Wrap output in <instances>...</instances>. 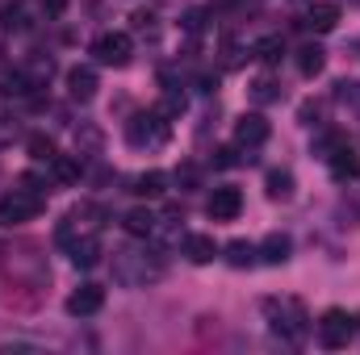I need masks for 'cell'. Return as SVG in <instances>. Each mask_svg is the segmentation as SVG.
Listing matches in <instances>:
<instances>
[{
    "label": "cell",
    "instance_id": "obj_7",
    "mask_svg": "<svg viewBox=\"0 0 360 355\" xmlns=\"http://www.w3.org/2000/svg\"><path fill=\"white\" fill-rule=\"evenodd\" d=\"M130 51H134L130 34H101V38L92 42V55H96L101 63H109V67H126V63H130Z\"/></svg>",
    "mask_w": 360,
    "mask_h": 355
},
{
    "label": "cell",
    "instance_id": "obj_16",
    "mask_svg": "<svg viewBox=\"0 0 360 355\" xmlns=\"http://www.w3.org/2000/svg\"><path fill=\"white\" fill-rule=\"evenodd\" d=\"M289 251H293L289 234H281V230H276V234H269V239H264V247H260V260H264V264H272V267H281L285 260H289Z\"/></svg>",
    "mask_w": 360,
    "mask_h": 355
},
{
    "label": "cell",
    "instance_id": "obj_3",
    "mask_svg": "<svg viewBox=\"0 0 360 355\" xmlns=\"http://www.w3.org/2000/svg\"><path fill=\"white\" fill-rule=\"evenodd\" d=\"M42 209H46L42 192H25V188H13L8 196H0V226H21V222H34Z\"/></svg>",
    "mask_w": 360,
    "mask_h": 355
},
{
    "label": "cell",
    "instance_id": "obj_25",
    "mask_svg": "<svg viewBox=\"0 0 360 355\" xmlns=\"http://www.w3.org/2000/svg\"><path fill=\"white\" fill-rule=\"evenodd\" d=\"M55 155H59V151H55V142H51L46 134H34V138H30V159H38V163H55Z\"/></svg>",
    "mask_w": 360,
    "mask_h": 355
},
{
    "label": "cell",
    "instance_id": "obj_21",
    "mask_svg": "<svg viewBox=\"0 0 360 355\" xmlns=\"http://www.w3.org/2000/svg\"><path fill=\"white\" fill-rule=\"evenodd\" d=\"M252 55H256L260 63H281V55H285V42H281V34H269V38H260V42L252 46Z\"/></svg>",
    "mask_w": 360,
    "mask_h": 355
},
{
    "label": "cell",
    "instance_id": "obj_13",
    "mask_svg": "<svg viewBox=\"0 0 360 355\" xmlns=\"http://www.w3.org/2000/svg\"><path fill=\"white\" fill-rule=\"evenodd\" d=\"M184 255H188L193 264H210V260L218 255V243H214L210 234H184Z\"/></svg>",
    "mask_w": 360,
    "mask_h": 355
},
{
    "label": "cell",
    "instance_id": "obj_2",
    "mask_svg": "<svg viewBox=\"0 0 360 355\" xmlns=\"http://www.w3.org/2000/svg\"><path fill=\"white\" fill-rule=\"evenodd\" d=\"M264 318H269L272 335H281L285 343H302L306 330H310L306 305L293 301V297H269V301H264Z\"/></svg>",
    "mask_w": 360,
    "mask_h": 355
},
{
    "label": "cell",
    "instance_id": "obj_22",
    "mask_svg": "<svg viewBox=\"0 0 360 355\" xmlns=\"http://www.w3.org/2000/svg\"><path fill=\"white\" fill-rule=\"evenodd\" d=\"M130 184H134L130 192H139V196H164V184L168 180H164V172H143V176H134Z\"/></svg>",
    "mask_w": 360,
    "mask_h": 355
},
{
    "label": "cell",
    "instance_id": "obj_4",
    "mask_svg": "<svg viewBox=\"0 0 360 355\" xmlns=\"http://www.w3.org/2000/svg\"><path fill=\"white\" fill-rule=\"evenodd\" d=\"M352 335H356V318H352L348 309H327V314L319 318V347L340 351V347L352 343Z\"/></svg>",
    "mask_w": 360,
    "mask_h": 355
},
{
    "label": "cell",
    "instance_id": "obj_5",
    "mask_svg": "<svg viewBox=\"0 0 360 355\" xmlns=\"http://www.w3.org/2000/svg\"><path fill=\"white\" fill-rule=\"evenodd\" d=\"M126 142L130 147H164L168 142V121L160 117V113H139V117H130L126 121Z\"/></svg>",
    "mask_w": 360,
    "mask_h": 355
},
{
    "label": "cell",
    "instance_id": "obj_26",
    "mask_svg": "<svg viewBox=\"0 0 360 355\" xmlns=\"http://www.w3.org/2000/svg\"><path fill=\"white\" fill-rule=\"evenodd\" d=\"M252 100H256V105H272V100H281L276 80H272V76H260V80L252 84Z\"/></svg>",
    "mask_w": 360,
    "mask_h": 355
},
{
    "label": "cell",
    "instance_id": "obj_33",
    "mask_svg": "<svg viewBox=\"0 0 360 355\" xmlns=\"http://www.w3.org/2000/svg\"><path fill=\"white\" fill-rule=\"evenodd\" d=\"M210 4H214V8H231L235 0H210Z\"/></svg>",
    "mask_w": 360,
    "mask_h": 355
},
{
    "label": "cell",
    "instance_id": "obj_17",
    "mask_svg": "<svg viewBox=\"0 0 360 355\" xmlns=\"http://www.w3.org/2000/svg\"><path fill=\"white\" fill-rule=\"evenodd\" d=\"M155 213L151 209H130L126 217H122V226H126V234H134V239H151V230H155Z\"/></svg>",
    "mask_w": 360,
    "mask_h": 355
},
{
    "label": "cell",
    "instance_id": "obj_1",
    "mask_svg": "<svg viewBox=\"0 0 360 355\" xmlns=\"http://www.w3.org/2000/svg\"><path fill=\"white\" fill-rule=\"evenodd\" d=\"M109 267H113V284H122V288H147L164 276V264L143 247H117Z\"/></svg>",
    "mask_w": 360,
    "mask_h": 355
},
{
    "label": "cell",
    "instance_id": "obj_11",
    "mask_svg": "<svg viewBox=\"0 0 360 355\" xmlns=\"http://www.w3.org/2000/svg\"><path fill=\"white\" fill-rule=\"evenodd\" d=\"M96 72L92 67H72L68 72V92H72V100H80V105H89L92 96H96Z\"/></svg>",
    "mask_w": 360,
    "mask_h": 355
},
{
    "label": "cell",
    "instance_id": "obj_29",
    "mask_svg": "<svg viewBox=\"0 0 360 355\" xmlns=\"http://www.w3.org/2000/svg\"><path fill=\"white\" fill-rule=\"evenodd\" d=\"M214 163H218V168H235V163H239V151H235V147H218V151H214Z\"/></svg>",
    "mask_w": 360,
    "mask_h": 355
},
{
    "label": "cell",
    "instance_id": "obj_9",
    "mask_svg": "<svg viewBox=\"0 0 360 355\" xmlns=\"http://www.w3.org/2000/svg\"><path fill=\"white\" fill-rule=\"evenodd\" d=\"M269 134H272V126L260 113H243V117L235 121V142H239V147H264Z\"/></svg>",
    "mask_w": 360,
    "mask_h": 355
},
{
    "label": "cell",
    "instance_id": "obj_27",
    "mask_svg": "<svg viewBox=\"0 0 360 355\" xmlns=\"http://www.w3.org/2000/svg\"><path fill=\"white\" fill-rule=\"evenodd\" d=\"M55 176L72 184V180H80V163H76V159H63V155H55Z\"/></svg>",
    "mask_w": 360,
    "mask_h": 355
},
{
    "label": "cell",
    "instance_id": "obj_6",
    "mask_svg": "<svg viewBox=\"0 0 360 355\" xmlns=\"http://www.w3.org/2000/svg\"><path fill=\"white\" fill-rule=\"evenodd\" d=\"M96 217H101V209H96V205H76V209L59 222V243H63V247H72V243H76V234H80V239H84V234H96V226H101Z\"/></svg>",
    "mask_w": 360,
    "mask_h": 355
},
{
    "label": "cell",
    "instance_id": "obj_10",
    "mask_svg": "<svg viewBox=\"0 0 360 355\" xmlns=\"http://www.w3.org/2000/svg\"><path fill=\"white\" fill-rule=\"evenodd\" d=\"M101 305H105V288H101V284H80V288L68 297V314H72V318H92Z\"/></svg>",
    "mask_w": 360,
    "mask_h": 355
},
{
    "label": "cell",
    "instance_id": "obj_30",
    "mask_svg": "<svg viewBox=\"0 0 360 355\" xmlns=\"http://www.w3.org/2000/svg\"><path fill=\"white\" fill-rule=\"evenodd\" d=\"M184 29H188V34H201V29H205V13H201V8L184 13Z\"/></svg>",
    "mask_w": 360,
    "mask_h": 355
},
{
    "label": "cell",
    "instance_id": "obj_19",
    "mask_svg": "<svg viewBox=\"0 0 360 355\" xmlns=\"http://www.w3.org/2000/svg\"><path fill=\"white\" fill-rule=\"evenodd\" d=\"M256 255H260V247H252L248 239H235V243H226V255H222V260L231 267H252Z\"/></svg>",
    "mask_w": 360,
    "mask_h": 355
},
{
    "label": "cell",
    "instance_id": "obj_32",
    "mask_svg": "<svg viewBox=\"0 0 360 355\" xmlns=\"http://www.w3.org/2000/svg\"><path fill=\"white\" fill-rule=\"evenodd\" d=\"M176 180H180V184H197V168H193V163H184V168L176 172Z\"/></svg>",
    "mask_w": 360,
    "mask_h": 355
},
{
    "label": "cell",
    "instance_id": "obj_8",
    "mask_svg": "<svg viewBox=\"0 0 360 355\" xmlns=\"http://www.w3.org/2000/svg\"><path fill=\"white\" fill-rule=\"evenodd\" d=\"M210 217L214 222H235L239 213H243V192L239 188H231V184H222V188H214L210 192Z\"/></svg>",
    "mask_w": 360,
    "mask_h": 355
},
{
    "label": "cell",
    "instance_id": "obj_20",
    "mask_svg": "<svg viewBox=\"0 0 360 355\" xmlns=\"http://www.w3.org/2000/svg\"><path fill=\"white\" fill-rule=\"evenodd\" d=\"M323 63H327L323 46H314V42H310V46H302V51H297V72H302V76H319V72H323Z\"/></svg>",
    "mask_w": 360,
    "mask_h": 355
},
{
    "label": "cell",
    "instance_id": "obj_28",
    "mask_svg": "<svg viewBox=\"0 0 360 355\" xmlns=\"http://www.w3.org/2000/svg\"><path fill=\"white\" fill-rule=\"evenodd\" d=\"M0 25H4V29L25 25V21H21V4H4V8H0Z\"/></svg>",
    "mask_w": 360,
    "mask_h": 355
},
{
    "label": "cell",
    "instance_id": "obj_23",
    "mask_svg": "<svg viewBox=\"0 0 360 355\" xmlns=\"http://www.w3.org/2000/svg\"><path fill=\"white\" fill-rule=\"evenodd\" d=\"M101 142H105V134L96 126H80L76 130V151L80 155H101Z\"/></svg>",
    "mask_w": 360,
    "mask_h": 355
},
{
    "label": "cell",
    "instance_id": "obj_14",
    "mask_svg": "<svg viewBox=\"0 0 360 355\" xmlns=\"http://www.w3.org/2000/svg\"><path fill=\"white\" fill-rule=\"evenodd\" d=\"M72 264L76 267H96L101 264V239L96 234H84L72 243Z\"/></svg>",
    "mask_w": 360,
    "mask_h": 355
},
{
    "label": "cell",
    "instance_id": "obj_15",
    "mask_svg": "<svg viewBox=\"0 0 360 355\" xmlns=\"http://www.w3.org/2000/svg\"><path fill=\"white\" fill-rule=\"evenodd\" d=\"M34 88V80L21 72V67H13V63H0V92L4 96H21V92Z\"/></svg>",
    "mask_w": 360,
    "mask_h": 355
},
{
    "label": "cell",
    "instance_id": "obj_31",
    "mask_svg": "<svg viewBox=\"0 0 360 355\" xmlns=\"http://www.w3.org/2000/svg\"><path fill=\"white\" fill-rule=\"evenodd\" d=\"M184 109V92H168L164 96V113H180Z\"/></svg>",
    "mask_w": 360,
    "mask_h": 355
},
{
    "label": "cell",
    "instance_id": "obj_18",
    "mask_svg": "<svg viewBox=\"0 0 360 355\" xmlns=\"http://www.w3.org/2000/svg\"><path fill=\"white\" fill-rule=\"evenodd\" d=\"M327 159H331V176H335V180H352V176H360V159L352 155V151H348V147L331 151Z\"/></svg>",
    "mask_w": 360,
    "mask_h": 355
},
{
    "label": "cell",
    "instance_id": "obj_34",
    "mask_svg": "<svg viewBox=\"0 0 360 355\" xmlns=\"http://www.w3.org/2000/svg\"><path fill=\"white\" fill-rule=\"evenodd\" d=\"M63 4H68V0H51V13H59V8H63Z\"/></svg>",
    "mask_w": 360,
    "mask_h": 355
},
{
    "label": "cell",
    "instance_id": "obj_24",
    "mask_svg": "<svg viewBox=\"0 0 360 355\" xmlns=\"http://www.w3.org/2000/svg\"><path fill=\"white\" fill-rule=\"evenodd\" d=\"M269 196L272 201H289L293 196V176L289 172H269Z\"/></svg>",
    "mask_w": 360,
    "mask_h": 355
},
{
    "label": "cell",
    "instance_id": "obj_12",
    "mask_svg": "<svg viewBox=\"0 0 360 355\" xmlns=\"http://www.w3.org/2000/svg\"><path fill=\"white\" fill-rule=\"evenodd\" d=\"M306 25H310L314 34H331V29L340 25V4H331V0H319V4H310V17H306Z\"/></svg>",
    "mask_w": 360,
    "mask_h": 355
}]
</instances>
